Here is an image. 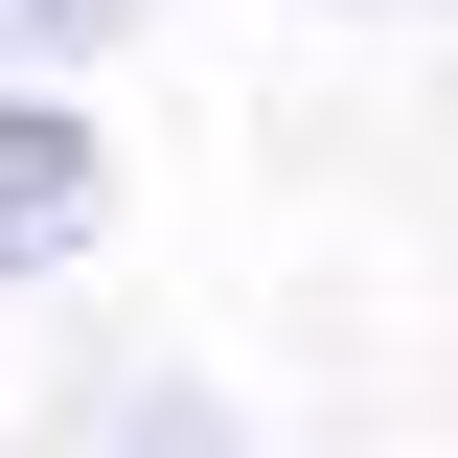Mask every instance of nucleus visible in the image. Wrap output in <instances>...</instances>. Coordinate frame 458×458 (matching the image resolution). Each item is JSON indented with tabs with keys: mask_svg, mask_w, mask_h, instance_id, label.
<instances>
[{
	"mask_svg": "<svg viewBox=\"0 0 458 458\" xmlns=\"http://www.w3.org/2000/svg\"><path fill=\"white\" fill-rule=\"evenodd\" d=\"M114 458H229V436H207L183 390H138V412H114Z\"/></svg>",
	"mask_w": 458,
	"mask_h": 458,
	"instance_id": "nucleus-3",
	"label": "nucleus"
},
{
	"mask_svg": "<svg viewBox=\"0 0 458 458\" xmlns=\"http://www.w3.org/2000/svg\"><path fill=\"white\" fill-rule=\"evenodd\" d=\"M114 161H92V114L69 92H0V276H47V252H92Z\"/></svg>",
	"mask_w": 458,
	"mask_h": 458,
	"instance_id": "nucleus-1",
	"label": "nucleus"
},
{
	"mask_svg": "<svg viewBox=\"0 0 458 458\" xmlns=\"http://www.w3.org/2000/svg\"><path fill=\"white\" fill-rule=\"evenodd\" d=\"M138 0H0V47H114Z\"/></svg>",
	"mask_w": 458,
	"mask_h": 458,
	"instance_id": "nucleus-2",
	"label": "nucleus"
}]
</instances>
